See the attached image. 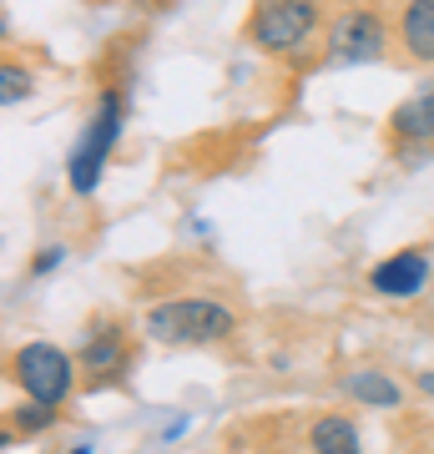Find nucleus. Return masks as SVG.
Here are the masks:
<instances>
[{
  "label": "nucleus",
  "mask_w": 434,
  "mask_h": 454,
  "mask_svg": "<svg viewBox=\"0 0 434 454\" xmlns=\"http://www.w3.org/2000/svg\"><path fill=\"white\" fill-rule=\"evenodd\" d=\"M238 333V313L217 303V298H167L146 313V339L152 343H187V348H208Z\"/></svg>",
  "instance_id": "f257e3e1"
},
{
  "label": "nucleus",
  "mask_w": 434,
  "mask_h": 454,
  "mask_svg": "<svg viewBox=\"0 0 434 454\" xmlns=\"http://www.w3.org/2000/svg\"><path fill=\"white\" fill-rule=\"evenodd\" d=\"M122 121H127V101H122V91H101L91 121L81 127V142L71 146V157H66V182H71V192L76 197H91L101 187V172H107V162H112V152H116Z\"/></svg>",
  "instance_id": "f03ea898"
},
{
  "label": "nucleus",
  "mask_w": 434,
  "mask_h": 454,
  "mask_svg": "<svg viewBox=\"0 0 434 454\" xmlns=\"http://www.w3.org/2000/svg\"><path fill=\"white\" fill-rule=\"evenodd\" d=\"M11 379L20 384L26 399H41V404H56L61 409L71 394H76V379H81V364L66 354L61 343H20L11 354Z\"/></svg>",
  "instance_id": "7ed1b4c3"
},
{
  "label": "nucleus",
  "mask_w": 434,
  "mask_h": 454,
  "mask_svg": "<svg viewBox=\"0 0 434 454\" xmlns=\"http://www.w3.org/2000/svg\"><path fill=\"white\" fill-rule=\"evenodd\" d=\"M323 56L328 66H374L389 56V26L374 5H349L323 26Z\"/></svg>",
  "instance_id": "20e7f679"
},
{
  "label": "nucleus",
  "mask_w": 434,
  "mask_h": 454,
  "mask_svg": "<svg viewBox=\"0 0 434 454\" xmlns=\"http://www.w3.org/2000/svg\"><path fill=\"white\" fill-rule=\"evenodd\" d=\"M319 31V0H257L248 41L268 56H288Z\"/></svg>",
  "instance_id": "39448f33"
},
{
  "label": "nucleus",
  "mask_w": 434,
  "mask_h": 454,
  "mask_svg": "<svg viewBox=\"0 0 434 454\" xmlns=\"http://www.w3.org/2000/svg\"><path fill=\"white\" fill-rule=\"evenodd\" d=\"M424 283H430V247H399V253H389L384 262L369 268V288L379 298H394V303L424 293Z\"/></svg>",
  "instance_id": "423d86ee"
},
{
  "label": "nucleus",
  "mask_w": 434,
  "mask_h": 454,
  "mask_svg": "<svg viewBox=\"0 0 434 454\" xmlns=\"http://www.w3.org/2000/svg\"><path fill=\"white\" fill-rule=\"evenodd\" d=\"M76 364H81V373H86L91 389L107 384V379H116V373L127 369V339H122V328L107 324V328H97V333H86Z\"/></svg>",
  "instance_id": "0eeeda50"
},
{
  "label": "nucleus",
  "mask_w": 434,
  "mask_h": 454,
  "mask_svg": "<svg viewBox=\"0 0 434 454\" xmlns=\"http://www.w3.org/2000/svg\"><path fill=\"white\" fill-rule=\"evenodd\" d=\"M389 137H394L399 146L434 142V82H424L419 91H409V97L394 106V116H389Z\"/></svg>",
  "instance_id": "6e6552de"
},
{
  "label": "nucleus",
  "mask_w": 434,
  "mask_h": 454,
  "mask_svg": "<svg viewBox=\"0 0 434 454\" xmlns=\"http://www.w3.org/2000/svg\"><path fill=\"white\" fill-rule=\"evenodd\" d=\"M338 389L364 409H399L404 404L399 379H389L384 369H349L343 379H338Z\"/></svg>",
  "instance_id": "1a4fd4ad"
},
{
  "label": "nucleus",
  "mask_w": 434,
  "mask_h": 454,
  "mask_svg": "<svg viewBox=\"0 0 434 454\" xmlns=\"http://www.w3.org/2000/svg\"><path fill=\"white\" fill-rule=\"evenodd\" d=\"M399 46L409 61L434 66V0H404L399 11Z\"/></svg>",
  "instance_id": "9d476101"
},
{
  "label": "nucleus",
  "mask_w": 434,
  "mask_h": 454,
  "mask_svg": "<svg viewBox=\"0 0 434 454\" xmlns=\"http://www.w3.org/2000/svg\"><path fill=\"white\" fill-rule=\"evenodd\" d=\"M308 450L313 454H364L359 424L349 414H319L308 424Z\"/></svg>",
  "instance_id": "9b49d317"
},
{
  "label": "nucleus",
  "mask_w": 434,
  "mask_h": 454,
  "mask_svg": "<svg viewBox=\"0 0 434 454\" xmlns=\"http://www.w3.org/2000/svg\"><path fill=\"white\" fill-rule=\"evenodd\" d=\"M56 419H61V409H56V404H41V399H26V404L11 409V429H20V439L46 434Z\"/></svg>",
  "instance_id": "f8f14e48"
},
{
  "label": "nucleus",
  "mask_w": 434,
  "mask_h": 454,
  "mask_svg": "<svg viewBox=\"0 0 434 454\" xmlns=\"http://www.w3.org/2000/svg\"><path fill=\"white\" fill-rule=\"evenodd\" d=\"M26 97H31V71H20L16 61H5L0 66V101L5 106H20Z\"/></svg>",
  "instance_id": "ddd939ff"
},
{
  "label": "nucleus",
  "mask_w": 434,
  "mask_h": 454,
  "mask_svg": "<svg viewBox=\"0 0 434 454\" xmlns=\"http://www.w3.org/2000/svg\"><path fill=\"white\" fill-rule=\"evenodd\" d=\"M66 258H71V253H66V243H46V247H41V253L31 258V278H46V273H56V268H61Z\"/></svg>",
  "instance_id": "4468645a"
},
{
  "label": "nucleus",
  "mask_w": 434,
  "mask_h": 454,
  "mask_svg": "<svg viewBox=\"0 0 434 454\" xmlns=\"http://www.w3.org/2000/svg\"><path fill=\"white\" fill-rule=\"evenodd\" d=\"M419 389H424V394H434V369H430V373H419Z\"/></svg>",
  "instance_id": "2eb2a0df"
},
{
  "label": "nucleus",
  "mask_w": 434,
  "mask_h": 454,
  "mask_svg": "<svg viewBox=\"0 0 434 454\" xmlns=\"http://www.w3.org/2000/svg\"><path fill=\"white\" fill-rule=\"evenodd\" d=\"M71 454H91V444H76V450H71Z\"/></svg>",
  "instance_id": "dca6fc26"
}]
</instances>
